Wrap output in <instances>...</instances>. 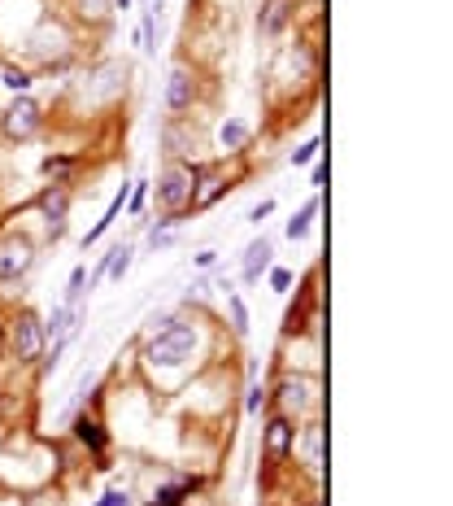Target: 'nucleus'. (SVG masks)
Here are the masks:
<instances>
[{"instance_id":"1","label":"nucleus","mask_w":453,"mask_h":506,"mask_svg":"<svg viewBox=\"0 0 453 506\" xmlns=\"http://www.w3.org/2000/svg\"><path fill=\"white\" fill-rule=\"evenodd\" d=\"M192 354H197V332L192 328H166L144 345V358L153 367H183Z\"/></svg>"},{"instance_id":"2","label":"nucleus","mask_w":453,"mask_h":506,"mask_svg":"<svg viewBox=\"0 0 453 506\" xmlns=\"http://www.w3.org/2000/svg\"><path fill=\"white\" fill-rule=\"evenodd\" d=\"M192 192H197L192 166H166L162 179H157V201H162V210H183V205H192Z\"/></svg>"},{"instance_id":"3","label":"nucleus","mask_w":453,"mask_h":506,"mask_svg":"<svg viewBox=\"0 0 453 506\" xmlns=\"http://www.w3.org/2000/svg\"><path fill=\"white\" fill-rule=\"evenodd\" d=\"M0 131H5L9 140H31V136L40 131V105L31 101V97H18V101L5 109V118H0Z\"/></svg>"},{"instance_id":"4","label":"nucleus","mask_w":453,"mask_h":506,"mask_svg":"<svg viewBox=\"0 0 453 506\" xmlns=\"http://www.w3.org/2000/svg\"><path fill=\"white\" fill-rule=\"evenodd\" d=\"M35 262V245L26 236H5L0 240V279H18L31 271Z\"/></svg>"},{"instance_id":"5","label":"nucleus","mask_w":453,"mask_h":506,"mask_svg":"<svg viewBox=\"0 0 453 506\" xmlns=\"http://www.w3.org/2000/svg\"><path fill=\"white\" fill-rule=\"evenodd\" d=\"M14 354L23 358V362L44 354V328H40V319H35L31 310H23L18 323H14Z\"/></svg>"},{"instance_id":"6","label":"nucleus","mask_w":453,"mask_h":506,"mask_svg":"<svg viewBox=\"0 0 453 506\" xmlns=\"http://www.w3.org/2000/svg\"><path fill=\"white\" fill-rule=\"evenodd\" d=\"M288 18H292V0H266L262 14H257V31H262L266 40H275L279 31L288 26Z\"/></svg>"},{"instance_id":"7","label":"nucleus","mask_w":453,"mask_h":506,"mask_svg":"<svg viewBox=\"0 0 453 506\" xmlns=\"http://www.w3.org/2000/svg\"><path fill=\"white\" fill-rule=\"evenodd\" d=\"M40 210H44V219L52 223V236L66 228V210H70V197H66V188L61 183H52V188H44L40 192Z\"/></svg>"},{"instance_id":"8","label":"nucleus","mask_w":453,"mask_h":506,"mask_svg":"<svg viewBox=\"0 0 453 506\" xmlns=\"http://www.w3.org/2000/svg\"><path fill=\"white\" fill-rule=\"evenodd\" d=\"M292 441H297V428L288 424V419H271L266 424V458H283L288 450H292Z\"/></svg>"},{"instance_id":"9","label":"nucleus","mask_w":453,"mask_h":506,"mask_svg":"<svg viewBox=\"0 0 453 506\" xmlns=\"http://www.w3.org/2000/svg\"><path fill=\"white\" fill-rule=\"evenodd\" d=\"M192 92H197V83H192V75H188V70H183V66H179V70H171V83H166V105H171V109H188V105H192Z\"/></svg>"},{"instance_id":"10","label":"nucleus","mask_w":453,"mask_h":506,"mask_svg":"<svg viewBox=\"0 0 453 506\" xmlns=\"http://www.w3.org/2000/svg\"><path fill=\"white\" fill-rule=\"evenodd\" d=\"M271 267V240H253L249 253H245V279H262V271Z\"/></svg>"},{"instance_id":"11","label":"nucleus","mask_w":453,"mask_h":506,"mask_svg":"<svg viewBox=\"0 0 453 506\" xmlns=\"http://www.w3.org/2000/svg\"><path fill=\"white\" fill-rule=\"evenodd\" d=\"M118 9V0H75V14L83 23H109Z\"/></svg>"},{"instance_id":"12","label":"nucleus","mask_w":453,"mask_h":506,"mask_svg":"<svg viewBox=\"0 0 453 506\" xmlns=\"http://www.w3.org/2000/svg\"><path fill=\"white\" fill-rule=\"evenodd\" d=\"M305 393H310L305 380H283V384H279V406H283V410H301V406L310 402Z\"/></svg>"},{"instance_id":"13","label":"nucleus","mask_w":453,"mask_h":506,"mask_svg":"<svg viewBox=\"0 0 453 506\" xmlns=\"http://www.w3.org/2000/svg\"><path fill=\"white\" fill-rule=\"evenodd\" d=\"M245 140H249V123H236V118H231V123H223V131H218V145H223V149H240Z\"/></svg>"},{"instance_id":"14","label":"nucleus","mask_w":453,"mask_h":506,"mask_svg":"<svg viewBox=\"0 0 453 506\" xmlns=\"http://www.w3.org/2000/svg\"><path fill=\"white\" fill-rule=\"evenodd\" d=\"M131 258H135V253L126 249V245H118V249L109 253V262H105V276H109V279H123L126 271H131Z\"/></svg>"},{"instance_id":"15","label":"nucleus","mask_w":453,"mask_h":506,"mask_svg":"<svg viewBox=\"0 0 453 506\" xmlns=\"http://www.w3.org/2000/svg\"><path fill=\"white\" fill-rule=\"evenodd\" d=\"M305 463H310V467L323 463V428H319V424L305 432Z\"/></svg>"},{"instance_id":"16","label":"nucleus","mask_w":453,"mask_h":506,"mask_svg":"<svg viewBox=\"0 0 453 506\" xmlns=\"http://www.w3.org/2000/svg\"><path fill=\"white\" fill-rule=\"evenodd\" d=\"M314 214H319V201L310 197V201H305V210H301V214H297V219L288 223V236H292V240H301L305 231H310V219H314Z\"/></svg>"},{"instance_id":"17","label":"nucleus","mask_w":453,"mask_h":506,"mask_svg":"<svg viewBox=\"0 0 453 506\" xmlns=\"http://www.w3.org/2000/svg\"><path fill=\"white\" fill-rule=\"evenodd\" d=\"M123 197H126V188H123V192H118V197H114V201H109V210H105V219H101V223H97V228L88 231V245H92V240H101V231L109 228L114 219H118V210H123Z\"/></svg>"},{"instance_id":"18","label":"nucleus","mask_w":453,"mask_h":506,"mask_svg":"<svg viewBox=\"0 0 453 506\" xmlns=\"http://www.w3.org/2000/svg\"><path fill=\"white\" fill-rule=\"evenodd\" d=\"M226 305H231V328L245 336V332H249V310H245V302H240L236 293H226Z\"/></svg>"},{"instance_id":"19","label":"nucleus","mask_w":453,"mask_h":506,"mask_svg":"<svg viewBox=\"0 0 453 506\" xmlns=\"http://www.w3.org/2000/svg\"><path fill=\"white\" fill-rule=\"evenodd\" d=\"M218 192H223V179H218V175H209V179L201 183V188L192 192V205H209L214 197H218Z\"/></svg>"},{"instance_id":"20","label":"nucleus","mask_w":453,"mask_h":506,"mask_svg":"<svg viewBox=\"0 0 453 506\" xmlns=\"http://www.w3.org/2000/svg\"><path fill=\"white\" fill-rule=\"evenodd\" d=\"M188 489H192L188 481H183V484H175V489H162V493L153 498V506H179V502H183V493H188Z\"/></svg>"},{"instance_id":"21","label":"nucleus","mask_w":453,"mask_h":506,"mask_svg":"<svg viewBox=\"0 0 453 506\" xmlns=\"http://www.w3.org/2000/svg\"><path fill=\"white\" fill-rule=\"evenodd\" d=\"M44 175L61 183V179L70 175V157H49V162H44Z\"/></svg>"},{"instance_id":"22","label":"nucleus","mask_w":453,"mask_h":506,"mask_svg":"<svg viewBox=\"0 0 453 506\" xmlns=\"http://www.w3.org/2000/svg\"><path fill=\"white\" fill-rule=\"evenodd\" d=\"M83 297V267H75V276H70V288H66V305H79Z\"/></svg>"},{"instance_id":"23","label":"nucleus","mask_w":453,"mask_h":506,"mask_svg":"<svg viewBox=\"0 0 453 506\" xmlns=\"http://www.w3.org/2000/svg\"><path fill=\"white\" fill-rule=\"evenodd\" d=\"M79 436H83L88 445H97V450H101V445H105V436H101V432H97V424H88V419L79 424Z\"/></svg>"},{"instance_id":"24","label":"nucleus","mask_w":453,"mask_h":506,"mask_svg":"<svg viewBox=\"0 0 453 506\" xmlns=\"http://www.w3.org/2000/svg\"><path fill=\"white\" fill-rule=\"evenodd\" d=\"M26 83H31V79H26L23 70H5V88H14V92H23Z\"/></svg>"},{"instance_id":"25","label":"nucleus","mask_w":453,"mask_h":506,"mask_svg":"<svg viewBox=\"0 0 453 506\" xmlns=\"http://www.w3.org/2000/svg\"><path fill=\"white\" fill-rule=\"evenodd\" d=\"M166 328H175V319L171 314H157V319H149V332L157 336V332H166Z\"/></svg>"},{"instance_id":"26","label":"nucleus","mask_w":453,"mask_h":506,"mask_svg":"<svg viewBox=\"0 0 453 506\" xmlns=\"http://www.w3.org/2000/svg\"><path fill=\"white\" fill-rule=\"evenodd\" d=\"M314 149H319V145H314V140H310V145H305V149H297V153H292V166H305V162H310V157H314Z\"/></svg>"},{"instance_id":"27","label":"nucleus","mask_w":453,"mask_h":506,"mask_svg":"<svg viewBox=\"0 0 453 506\" xmlns=\"http://www.w3.org/2000/svg\"><path fill=\"white\" fill-rule=\"evenodd\" d=\"M271 210H275V201H262V205H257V210H253V214H249V223H262V219H266Z\"/></svg>"},{"instance_id":"28","label":"nucleus","mask_w":453,"mask_h":506,"mask_svg":"<svg viewBox=\"0 0 453 506\" xmlns=\"http://www.w3.org/2000/svg\"><path fill=\"white\" fill-rule=\"evenodd\" d=\"M101 506H131V498H126V493H105Z\"/></svg>"},{"instance_id":"29","label":"nucleus","mask_w":453,"mask_h":506,"mask_svg":"<svg viewBox=\"0 0 453 506\" xmlns=\"http://www.w3.org/2000/svg\"><path fill=\"white\" fill-rule=\"evenodd\" d=\"M271 284H275L279 293H283V288H288V284H292V276H288V271H275V276H271Z\"/></svg>"}]
</instances>
